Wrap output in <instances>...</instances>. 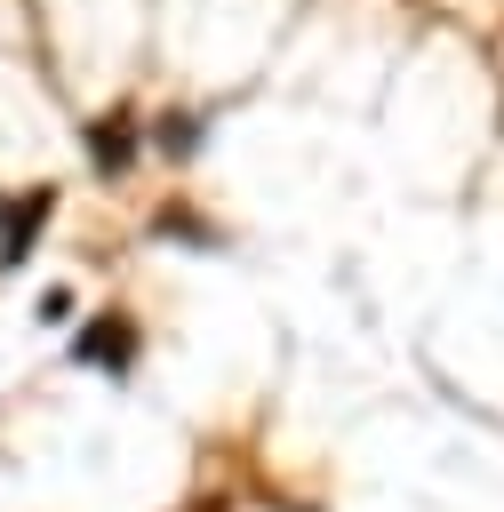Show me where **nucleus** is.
<instances>
[{
  "instance_id": "1",
  "label": "nucleus",
  "mask_w": 504,
  "mask_h": 512,
  "mask_svg": "<svg viewBox=\"0 0 504 512\" xmlns=\"http://www.w3.org/2000/svg\"><path fill=\"white\" fill-rule=\"evenodd\" d=\"M80 360H104V368H128V360H136V328H128V320H96V328L80 336Z\"/></svg>"
},
{
  "instance_id": "3",
  "label": "nucleus",
  "mask_w": 504,
  "mask_h": 512,
  "mask_svg": "<svg viewBox=\"0 0 504 512\" xmlns=\"http://www.w3.org/2000/svg\"><path fill=\"white\" fill-rule=\"evenodd\" d=\"M88 152H96L104 168H120V160H128L136 144H128V128H120V120H96V128H88Z\"/></svg>"
},
{
  "instance_id": "2",
  "label": "nucleus",
  "mask_w": 504,
  "mask_h": 512,
  "mask_svg": "<svg viewBox=\"0 0 504 512\" xmlns=\"http://www.w3.org/2000/svg\"><path fill=\"white\" fill-rule=\"evenodd\" d=\"M48 200H56V192H48V184H40V192H24V200H16V208H8V232H0V256H8V264H16V256H24V248H32V224H40V216H48Z\"/></svg>"
}]
</instances>
